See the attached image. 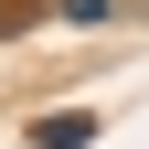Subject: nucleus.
<instances>
[{
  "mask_svg": "<svg viewBox=\"0 0 149 149\" xmlns=\"http://www.w3.org/2000/svg\"><path fill=\"white\" fill-rule=\"evenodd\" d=\"M32 139H43V149H85L96 117H85V107H53V117H32Z\"/></svg>",
  "mask_w": 149,
  "mask_h": 149,
  "instance_id": "f257e3e1",
  "label": "nucleus"
}]
</instances>
